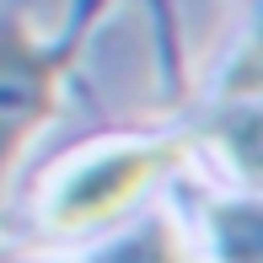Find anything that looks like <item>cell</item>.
I'll return each instance as SVG.
<instances>
[{
	"label": "cell",
	"mask_w": 263,
	"mask_h": 263,
	"mask_svg": "<svg viewBox=\"0 0 263 263\" xmlns=\"http://www.w3.org/2000/svg\"><path fill=\"white\" fill-rule=\"evenodd\" d=\"M86 32L91 22H81L59 43H43L22 16H0V194H6L11 166L27 151V140L54 118L65 70L76 65Z\"/></svg>",
	"instance_id": "cell-1"
},
{
	"label": "cell",
	"mask_w": 263,
	"mask_h": 263,
	"mask_svg": "<svg viewBox=\"0 0 263 263\" xmlns=\"http://www.w3.org/2000/svg\"><path fill=\"white\" fill-rule=\"evenodd\" d=\"M183 151H188L183 140L113 145V151H102V156L70 166V172L54 183L43 215H49L54 231H86V226H102V220H113L124 204H135V199L151 188V177H161L166 166L183 161Z\"/></svg>",
	"instance_id": "cell-2"
},
{
	"label": "cell",
	"mask_w": 263,
	"mask_h": 263,
	"mask_svg": "<svg viewBox=\"0 0 263 263\" xmlns=\"http://www.w3.org/2000/svg\"><path fill=\"white\" fill-rule=\"evenodd\" d=\"M97 263H188V253H183L177 226L166 220V215H156L151 226H140L129 242H118L113 253H102Z\"/></svg>",
	"instance_id": "cell-3"
}]
</instances>
